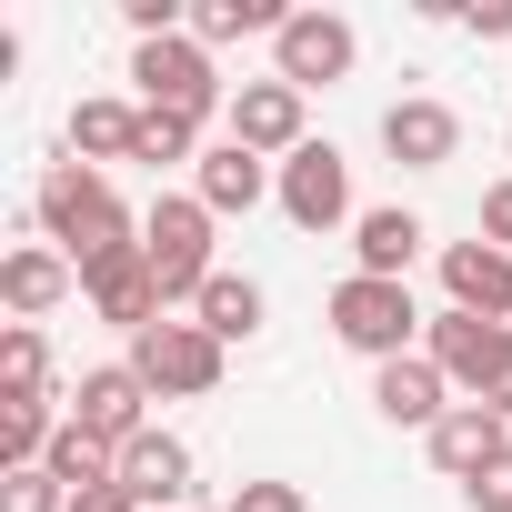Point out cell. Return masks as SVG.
I'll use <instances>...</instances> for the list:
<instances>
[{
    "label": "cell",
    "instance_id": "cell-3",
    "mask_svg": "<svg viewBox=\"0 0 512 512\" xmlns=\"http://www.w3.org/2000/svg\"><path fill=\"white\" fill-rule=\"evenodd\" d=\"M211 231H221V221H211L191 191H161V201L141 211V251H151V282H161V302H171V312H191V302H201V282L221 272V262H211Z\"/></svg>",
    "mask_w": 512,
    "mask_h": 512
},
{
    "label": "cell",
    "instance_id": "cell-17",
    "mask_svg": "<svg viewBox=\"0 0 512 512\" xmlns=\"http://www.w3.org/2000/svg\"><path fill=\"white\" fill-rule=\"evenodd\" d=\"M442 292L472 322H512V251L492 241H442Z\"/></svg>",
    "mask_w": 512,
    "mask_h": 512
},
{
    "label": "cell",
    "instance_id": "cell-28",
    "mask_svg": "<svg viewBox=\"0 0 512 512\" xmlns=\"http://www.w3.org/2000/svg\"><path fill=\"white\" fill-rule=\"evenodd\" d=\"M221 512H312V492H302V482H272V472H262V482H241V492H231Z\"/></svg>",
    "mask_w": 512,
    "mask_h": 512
},
{
    "label": "cell",
    "instance_id": "cell-18",
    "mask_svg": "<svg viewBox=\"0 0 512 512\" xmlns=\"http://www.w3.org/2000/svg\"><path fill=\"white\" fill-rule=\"evenodd\" d=\"M71 292H81V272H71V251H51V241H21L11 262H0V302H11V322H41Z\"/></svg>",
    "mask_w": 512,
    "mask_h": 512
},
{
    "label": "cell",
    "instance_id": "cell-9",
    "mask_svg": "<svg viewBox=\"0 0 512 512\" xmlns=\"http://www.w3.org/2000/svg\"><path fill=\"white\" fill-rule=\"evenodd\" d=\"M272 201H282L292 231H342V221H362V211H352V161H342L332 141H302V151L282 161Z\"/></svg>",
    "mask_w": 512,
    "mask_h": 512
},
{
    "label": "cell",
    "instance_id": "cell-13",
    "mask_svg": "<svg viewBox=\"0 0 512 512\" xmlns=\"http://www.w3.org/2000/svg\"><path fill=\"white\" fill-rule=\"evenodd\" d=\"M452 402H462V392L442 382V362H432V352H402V362H382V372H372V412H382L392 432H432Z\"/></svg>",
    "mask_w": 512,
    "mask_h": 512
},
{
    "label": "cell",
    "instance_id": "cell-14",
    "mask_svg": "<svg viewBox=\"0 0 512 512\" xmlns=\"http://www.w3.org/2000/svg\"><path fill=\"white\" fill-rule=\"evenodd\" d=\"M272 181H282V171H272L262 151H241V141H211V151L191 161V201H201L211 221H231V211H262V201H272Z\"/></svg>",
    "mask_w": 512,
    "mask_h": 512
},
{
    "label": "cell",
    "instance_id": "cell-5",
    "mask_svg": "<svg viewBox=\"0 0 512 512\" xmlns=\"http://www.w3.org/2000/svg\"><path fill=\"white\" fill-rule=\"evenodd\" d=\"M131 372L151 382V402H201V392H221V342L181 312V322H151L131 342Z\"/></svg>",
    "mask_w": 512,
    "mask_h": 512
},
{
    "label": "cell",
    "instance_id": "cell-32",
    "mask_svg": "<svg viewBox=\"0 0 512 512\" xmlns=\"http://www.w3.org/2000/svg\"><path fill=\"white\" fill-rule=\"evenodd\" d=\"M71 512H141V502H131V492H121V482H111V492H81V502H71Z\"/></svg>",
    "mask_w": 512,
    "mask_h": 512
},
{
    "label": "cell",
    "instance_id": "cell-27",
    "mask_svg": "<svg viewBox=\"0 0 512 512\" xmlns=\"http://www.w3.org/2000/svg\"><path fill=\"white\" fill-rule=\"evenodd\" d=\"M0 512H71V492L51 472H0Z\"/></svg>",
    "mask_w": 512,
    "mask_h": 512
},
{
    "label": "cell",
    "instance_id": "cell-23",
    "mask_svg": "<svg viewBox=\"0 0 512 512\" xmlns=\"http://www.w3.org/2000/svg\"><path fill=\"white\" fill-rule=\"evenodd\" d=\"M282 0H191V41L221 51V41H282Z\"/></svg>",
    "mask_w": 512,
    "mask_h": 512
},
{
    "label": "cell",
    "instance_id": "cell-1",
    "mask_svg": "<svg viewBox=\"0 0 512 512\" xmlns=\"http://www.w3.org/2000/svg\"><path fill=\"white\" fill-rule=\"evenodd\" d=\"M31 221L51 231V251H71V272L91 262V251H111V241H141V221L121 211L111 171H91V161H51L41 191H31Z\"/></svg>",
    "mask_w": 512,
    "mask_h": 512
},
{
    "label": "cell",
    "instance_id": "cell-8",
    "mask_svg": "<svg viewBox=\"0 0 512 512\" xmlns=\"http://www.w3.org/2000/svg\"><path fill=\"white\" fill-rule=\"evenodd\" d=\"M352 61H362V31L342 11H292L282 41H272V81H292L302 101L332 91V81H352Z\"/></svg>",
    "mask_w": 512,
    "mask_h": 512
},
{
    "label": "cell",
    "instance_id": "cell-10",
    "mask_svg": "<svg viewBox=\"0 0 512 512\" xmlns=\"http://www.w3.org/2000/svg\"><path fill=\"white\" fill-rule=\"evenodd\" d=\"M221 141L262 151V161L282 171V161L312 141V131H302V91H292V81H241V91H231V111H221Z\"/></svg>",
    "mask_w": 512,
    "mask_h": 512
},
{
    "label": "cell",
    "instance_id": "cell-15",
    "mask_svg": "<svg viewBox=\"0 0 512 512\" xmlns=\"http://www.w3.org/2000/svg\"><path fill=\"white\" fill-rule=\"evenodd\" d=\"M382 151H392L402 171H442V161L462 151V111H452V101H432V91H412V101H392V111H382Z\"/></svg>",
    "mask_w": 512,
    "mask_h": 512
},
{
    "label": "cell",
    "instance_id": "cell-26",
    "mask_svg": "<svg viewBox=\"0 0 512 512\" xmlns=\"http://www.w3.org/2000/svg\"><path fill=\"white\" fill-rule=\"evenodd\" d=\"M131 161H201V121H171V111H141V141H131Z\"/></svg>",
    "mask_w": 512,
    "mask_h": 512
},
{
    "label": "cell",
    "instance_id": "cell-30",
    "mask_svg": "<svg viewBox=\"0 0 512 512\" xmlns=\"http://www.w3.org/2000/svg\"><path fill=\"white\" fill-rule=\"evenodd\" d=\"M462 31L472 41H512V0H462Z\"/></svg>",
    "mask_w": 512,
    "mask_h": 512
},
{
    "label": "cell",
    "instance_id": "cell-31",
    "mask_svg": "<svg viewBox=\"0 0 512 512\" xmlns=\"http://www.w3.org/2000/svg\"><path fill=\"white\" fill-rule=\"evenodd\" d=\"M482 241H492V251H512V181H492V191H482Z\"/></svg>",
    "mask_w": 512,
    "mask_h": 512
},
{
    "label": "cell",
    "instance_id": "cell-4",
    "mask_svg": "<svg viewBox=\"0 0 512 512\" xmlns=\"http://www.w3.org/2000/svg\"><path fill=\"white\" fill-rule=\"evenodd\" d=\"M131 91H141V111H171V121H221L231 111V91H221V71H211V51L191 31L131 41Z\"/></svg>",
    "mask_w": 512,
    "mask_h": 512
},
{
    "label": "cell",
    "instance_id": "cell-21",
    "mask_svg": "<svg viewBox=\"0 0 512 512\" xmlns=\"http://www.w3.org/2000/svg\"><path fill=\"white\" fill-rule=\"evenodd\" d=\"M262 312H272V302H262V282H251V272H211V282H201V302H191V322H201L221 352L262 332Z\"/></svg>",
    "mask_w": 512,
    "mask_h": 512
},
{
    "label": "cell",
    "instance_id": "cell-22",
    "mask_svg": "<svg viewBox=\"0 0 512 512\" xmlns=\"http://www.w3.org/2000/svg\"><path fill=\"white\" fill-rule=\"evenodd\" d=\"M41 472H51L71 502H81V492H111V482H121V442H101V432L61 422V442H51V462H41Z\"/></svg>",
    "mask_w": 512,
    "mask_h": 512
},
{
    "label": "cell",
    "instance_id": "cell-2",
    "mask_svg": "<svg viewBox=\"0 0 512 512\" xmlns=\"http://www.w3.org/2000/svg\"><path fill=\"white\" fill-rule=\"evenodd\" d=\"M422 302H412V282H372V272H352V282H332V342L342 352H362L372 372L382 362H402V352H422Z\"/></svg>",
    "mask_w": 512,
    "mask_h": 512
},
{
    "label": "cell",
    "instance_id": "cell-29",
    "mask_svg": "<svg viewBox=\"0 0 512 512\" xmlns=\"http://www.w3.org/2000/svg\"><path fill=\"white\" fill-rule=\"evenodd\" d=\"M462 502H472V512H512V452H502L482 482H462Z\"/></svg>",
    "mask_w": 512,
    "mask_h": 512
},
{
    "label": "cell",
    "instance_id": "cell-20",
    "mask_svg": "<svg viewBox=\"0 0 512 512\" xmlns=\"http://www.w3.org/2000/svg\"><path fill=\"white\" fill-rule=\"evenodd\" d=\"M71 412H51V392H0V472H41Z\"/></svg>",
    "mask_w": 512,
    "mask_h": 512
},
{
    "label": "cell",
    "instance_id": "cell-6",
    "mask_svg": "<svg viewBox=\"0 0 512 512\" xmlns=\"http://www.w3.org/2000/svg\"><path fill=\"white\" fill-rule=\"evenodd\" d=\"M422 352L442 362V382L462 392V402H492V382L512 372V322H472V312H432L422 322Z\"/></svg>",
    "mask_w": 512,
    "mask_h": 512
},
{
    "label": "cell",
    "instance_id": "cell-19",
    "mask_svg": "<svg viewBox=\"0 0 512 512\" xmlns=\"http://www.w3.org/2000/svg\"><path fill=\"white\" fill-rule=\"evenodd\" d=\"M422 211H402V201H382V211H362L352 221V251H362V272L372 282H412V262H422Z\"/></svg>",
    "mask_w": 512,
    "mask_h": 512
},
{
    "label": "cell",
    "instance_id": "cell-11",
    "mask_svg": "<svg viewBox=\"0 0 512 512\" xmlns=\"http://www.w3.org/2000/svg\"><path fill=\"white\" fill-rule=\"evenodd\" d=\"M71 422L101 432V442H141V432H151V382H141L131 362H91L81 392H71Z\"/></svg>",
    "mask_w": 512,
    "mask_h": 512
},
{
    "label": "cell",
    "instance_id": "cell-12",
    "mask_svg": "<svg viewBox=\"0 0 512 512\" xmlns=\"http://www.w3.org/2000/svg\"><path fill=\"white\" fill-rule=\"evenodd\" d=\"M422 442H432V472H442V482H482V472L512 452V422H502L492 402H452Z\"/></svg>",
    "mask_w": 512,
    "mask_h": 512
},
{
    "label": "cell",
    "instance_id": "cell-7",
    "mask_svg": "<svg viewBox=\"0 0 512 512\" xmlns=\"http://www.w3.org/2000/svg\"><path fill=\"white\" fill-rule=\"evenodd\" d=\"M81 302L111 322V332H151V322H171V302H161V282H151V251L141 241H111V251H91L81 262Z\"/></svg>",
    "mask_w": 512,
    "mask_h": 512
},
{
    "label": "cell",
    "instance_id": "cell-25",
    "mask_svg": "<svg viewBox=\"0 0 512 512\" xmlns=\"http://www.w3.org/2000/svg\"><path fill=\"white\" fill-rule=\"evenodd\" d=\"M0 392H51V342H41V322H11V332H0Z\"/></svg>",
    "mask_w": 512,
    "mask_h": 512
},
{
    "label": "cell",
    "instance_id": "cell-34",
    "mask_svg": "<svg viewBox=\"0 0 512 512\" xmlns=\"http://www.w3.org/2000/svg\"><path fill=\"white\" fill-rule=\"evenodd\" d=\"M181 512H201V502H181Z\"/></svg>",
    "mask_w": 512,
    "mask_h": 512
},
{
    "label": "cell",
    "instance_id": "cell-33",
    "mask_svg": "<svg viewBox=\"0 0 512 512\" xmlns=\"http://www.w3.org/2000/svg\"><path fill=\"white\" fill-rule=\"evenodd\" d=\"M492 412H502V422H512V372H502V382H492Z\"/></svg>",
    "mask_w": 512,
    "mask_h": 512
},
{
    "label": "cell",
    "instance_id": "cell-16",
    "mask_svg": "<svg viewBox=\"0 0 512 512\" xmlns=\"http://www.w3.org/2000/svg\"><path fill=\"white\" fill-rule=\"evenodd\" d=\"M121 492L141 502V512H181L191 502V442L181 432H141V442H121Z\"/></svg>",
    "mask_w": 512,
    "mask_h": 512
},
{
    "label": "cell",
    "instance_id": "cell-24",
    "mask_svg": "<svg viewBox=\"0 0 512 512\" xmlns=\"http://www.w3.org/2000/svg\"><path fill=\"white\" fill-rule=\"evenodd\" d=\"M131 141H141V101H81L71 111V161H131Z\"/></svg>",
    "mask_w": 512,
    "mask_h": 512
}]
</instances>
